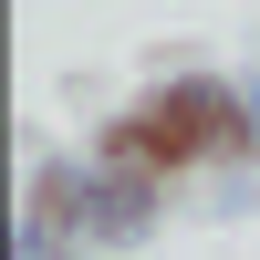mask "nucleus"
<instances>
[{
	"label": "nucleus",
	"instance_id": "1",
	"mask_svg": "<svg viewBox=\"0 0 260 260\" xmlns=\"http://www.w3.org/2000/svg\"><path fill=\"white\" fill-rule=\"evenodd\" d=\"M198 115H219V104H208V94H187V104H156V115H146V125H125L115 146H125V156H187V146L208 136Z\"/></svg>",
	"mask_w": 260,
	"mask_h": 260
}]
</instances>
